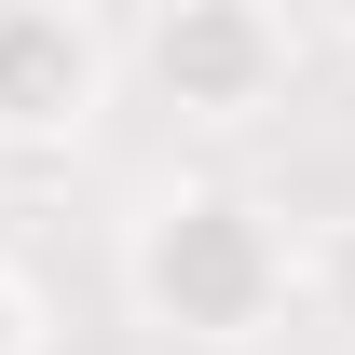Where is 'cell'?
<instances>
[{
	"mask_svg": "<svg viewBox=\"0 0 355 355\" xmlns=\"http://www.w3.org/2000/svg\"><path fill=\"white\" fill-rule=\"evenodd\" d=\"M123 287L178 342H260L287 314V287H301V246L273 232V205H246L219 178H178V191H150V219L123 232Z\"/></svg>",
	"mask_w": 355,
	"mask_h": 355,
	"instance_id": "cell-1",
	"label": "cell"
},
{
	"mask_svg": "<svg viewBox=\"0 0 355 355\" xmlns=\"http://www.w3.org/2000/svg\"><path fill=\"white\" fill-rule=\"evenodd\" d=\"M137 69L191 123H246V110H273V96L301 83V28L273 0H164L137 28Z\"/></svg>",
	"mask_w": 355,
	"mask_h": 355,
	"instance_id": "cell-2",
	"label": "cell"
},
{
	"mask_svg": "<svg viewBox=\"0 0 355 355\" xmlns=\"http://www.w3.org/2000/svg\"><path fill=\"white\" fill-rule=\"evenodd\" d=\"M110 110V28L83 0H0V150H69Z\"/></svg>",
	"mask_w": 355,
	"mask_h": 355,
	"instance_id": "cell-3",
	"label": "cell"
},
{
	"mask_svg": "<svg viewBox=\"0 0 355 355\" xmlns=\"http://www.w3.org/2000/svg\"><path fill=\"white\" fill-rule=\"evenodd\" d=\"M301 301H314V328L355 342V219H328V232L301 246Z\"/></svg>",
	"mask_w": 355,
	"mask_h": 355,
	"instance_id": "cell-4",
	"label": "cell"
},
{
	"mask_svg": "<svg viewBox=\"0 0 355 355\" xmlns=\"http://www.w3.org/2000/svg\"><path fill=\"white\" fill-rule=\"evenodd\" d=\"M28 328H42V314H28V273L0 260V355H28Z\"/></svg>",
	"mask_w": 355,
	"mask_h": 355,
	"instance_id": "cell-5",
	"label": "cell"
}]
</instances>
